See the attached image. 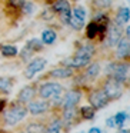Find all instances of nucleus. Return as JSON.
<instances>
[{"instance_id": "f257e3e1", "label": "nucleus", "mask_w": 130, "mask_h": 133, "mask_svg": "<svg viewBox=\"0 0 130 133\" xmlns=\"http://www.w3.org/2000/svg\"><path fill=\"white\" fill-rule=\"evenodd\" d=\"M4 115H3V122L6 126L12 127L16 126L19 122H22L27 115V109L24 104L22 103H13L12 106L9 107L7 110H3Z\"/></svg>"}, {"instance_id": "f03ea898", "label": "nucleus", "mask_w": 130, "mask_h": 133, "mask_svg": "<svg viewBox=\"0 0 130 133\" xmlns=\"http://www.w3.org/2000/svg\"><path fill=\"white\" fill-rule=\"evenodd\" d=\"M121 37H123V26L117 24L116 22L109 23L107 30H106V35H104V37H103L104 46L106 47H114Z\"/></svg>"}, {"instance_id": "7ed1b4c3", "label": "nucleus", "mask_w": 130, "mask_h": 133, "mask_svg": "<svg viewBox=\"0 0 130 133\" xmlns=\"http://www.w3.org/2000/svg\"><path fill=\"white\" fill-rule=\"evenodd\" d=\"M103 92L106 93L109 100H117L123 95V84L116 82L113 77H107L103 83Z\"/></svg>"}, {"instance_id": "20e7f679", "label": "nucleus", "mask_w": 130, "mask_h": 133, "mask_svg": "<svg viewBox=\"0 0 130 133\" xmlns=\"http://www.w3.org/2000/svg\"><path fill=\"white\" fill-rule=\"evenodd\" d=\"M63 93V86L56 82H46L39 87V96L42 99H52Z\"/></svg>"}, {"instance_id": "39448f33", "label": "nucleus", "mask_w": 130, "mask_h": 133, "mask_svg": "<svg viewBox=\"0 0 130 133\" xmlns=\"http://www.w3.org/2000/svg\"><path fill=\"white\" fill-rule=\"evenodd\" d=\"M47 64V60L44 57H33L32 60H29V64L24 69V77L26 79H33L39 72L44 70Z\"/></svg>"}, {"instance_id": "423d86ee", "label": "nucleus", "mask_w": 130, "mask_h": 133, "mask_svg": "<svg viewBox=\"0 0 130 133\" xmlns=\"http://www.w3.org/2000/svg\"><path fill=\"white\" fill-rule=\"evenodd\" d=\"M109 24H99L96 22H90L86 26V37L89 40H94V39H99V40H103L104 35H106V30Z\"/></svg>"}, {"instance_id": "0eeeda50", "label": "nucleus", "mask_w": 130, "mask_h": 133, "mask_svg": "<svg viewBox=\"0 0 130 133\" xmlns=\"http://www.w3.org/2000/svg\"><path fill=\"white\" fill-rule=\"evenodd\" d=\"M50 106H52V103H50L49 100H32L27 103L26 109H27V113H30V115L33 116H39V115H44V113L49 112Z\"/></svg>"}, {"instance_id": "6e6552de", "label": "nucleus", "mask_w": 130, "mask_h": 133, "mask_svg": "<svg viewBox=\"0 0 130 133\" xmlns=\"http://www.w3.org/2000/svg\"><path fill=\"white\" fill-rule=\"evenodd\" d=\"M89 102L92 104L93 109H103L109 104V99H107L106 93L103 92V89H94L89 96Z\"/></svg>"}, {"instance_id": "1a4fd4ad", "label": "nucleus", "mask_w": 130, "mask_h": 133, "mask_svg": "<svg viewBox=\"0 0 130 133\" xmlns=\"http://www.w3.org/2000/svg\"><path fill=\"white\" fill-rule=\"evenodd\" d=\"M110 77H113L116 82H119V83H121V84L126 83L127 79H129V63H127V62L116 63L114 70H113Z\"/></svg>"}, {"instance_id": "9d476101", "label": "nucleus", "mask_w": 130, "mask_h": 133, "mask_svg": "<svg viewBox=\"0 0 130 133\" xmlns=\"http://www.w3.org/2000/svg\"><path fill=\"white\" fill-rule=\"evenodd\" d=\"M81 99V92L80 90H69L67 93H64L63 99H61V106L63 109H70V107H76L79 104Z\"/></svg>"}, {"instance_id": "9b49d317", "label": "nucleus", "mask_w": 130, "mask_h": 133, "mask_svg": "<svg viewBox=\"0 0 130 133\" xmlns=\"http://www.w3.org/2000/svg\"><path fill=\"white\" fill-rule=\"evenodd\" d=\"M77 116H79V112L76 110V107H70V109H64L63 110V115H61V126H64L66 129L74 126L76 122H77Z\"/></svg>"}, {"instance_id": "f8f14e48", "label": "nucleus", "mask_w": 130, "mask_h": 133, "mask_svg": "<svg viewBox=\"0 0 130 133\" xmlns=\"http://www.w3.org/2000/svg\"><path fill=\"white\" fill-rule=\"evenodd\" d=\"M116 57L123 60V59H127L129 57V52H130V42H129V37H121L120 40L117 42L116 44Z\"/></svg>"}, {"instance_id": "ddd939ff", "label": "nucleus", "mask_w": 130, "mask_h": 133, "mask_svg": "<svg viewBox=\"0 0 130 133\" xmlns=\"http://www.w3.org/2000/svg\"><path fill=\"white\" fill-rule=\"evenodd\" d=\"M35 95H36L35 87L33 86H24L17 95V103L27 104L29 102H32L33 99H35Z\"/></svg>"}, {"instance_id": "4468645a", "label": "nucleus", "mask_w": 130, "mask_h": 133, "mask_svg": "<svg viewBox=\"0 0 130 133\" xmlns=\"http://www.w3.org/2000/svg\"><path fill=\"white\" fill-rule=\"evenodd\" d=\"M73 73H74V70L72 67L63 66V67H56V69L50 70L47 76L52 79H69L73 76Z\"/></svg>"}, {"instance_id": "2eb2a0df", "label": "nucleus", "mask_w": 130, "mask_h": 133, "mask_svg": "<svg viewBox=\"0 0 130 133\" xmlns=\"http://www.w3.org/2000/svg\"><path fill=\"white\" fill-rule=\"evenodd\" d=\"M130 20V9L127 6H121L119 7L117 13H116V17H114V22L120 26H124L127 24Z\"/></svg>"}, {"instance_id": "dca6fc26", "label": "nucleus", "mask_w": 130, "mask_h": 133, "mask_svg": "<svg viewBox=\"0 0 130 133\" xmlns=\"http://www.w3.org/2000/svg\"><path fill=\"white\" fill-rule=\"evenodd\" d=\"M94 53H96V47H94V44H92V43H86V44L80 46L77 50H76L74 56H79V57H90V59H92L93 56H94Z\"/></svg>"}, {"instance_id": "f3484780", "label": "nucleus", "mask_w": 130, "mask_h": 133, "mask_svg": "<svg viewBox=\"0 0 130 133\" xmlns=\"http://www.w3.org/2000/svg\"><path fill=\"white\" fill-rule=\"evenodd\" d=\"M99 73H100V63H99V62H93V63L90 62V63L87 64L86 72H84V77H86L87 80H94L99 76Z\"/></svg>"}, {"instance_id": "a211bd4d", "label": "nucleus", "mask_w": 130, "mask_h": 133, "mask_svg": "<svg viewBox=\"0 0 130 133\" xmlns=\"http://www.w3.org/2000/svg\"><path fill=\"white\" fill-rule=\"evenodd\" d=\"M16 84V80L13 77H9V76H2L0 77V92L2 93H10L13 89V86Z\"/></svg>"}, {"instance_id": "6ab92c4d", "label": "nucleus", "mask_w": 130, "mask_h": 133, "mask_svg": "<svg viewBox=\"0 0 130 133\" xmlns=\"http://www.w3.org/2000/svg\"><path fill=\"white\" fill-rule=\"evenodd\" d=\"M50 9L53 10L54 15H60L63 12H67V10H72L70 9V2L69 0H56L54 3H52V7Z\"/></svg>"}, {"instance_id": "aec40b11", "label": "nucleus", "mask_w": 130, "mask_h": 133, "mask_svg": "<svg viewBox=\"0 0 130 133\" xmlns=\"http://www.w3.org/2000/svg\"><path fill=\"white\" fill-rule=\"evenodd\" d=\"M56 39H57V35H56L54 30L52 29H46L42 32V43L43 44H47V46H50V44H53L56 42Z\"/></svg>"}, {"instance_id": "412c9836", "label": "nucleus", "mask_w": 130, "mask_h": 133, "mask_svg": "<svg viewBox=\"0 0 130 133\" xmlns=\"http://www.w3.org/2000/svg\"><path fill=\"white\" fill-rule=\"evenodd\" d=\"M72 16L74 19H77V20L83 22V23H86V17H87V12L86 9H84L83 6H76L74 9L72 10Z\"/></svg>"}, {"instance_id": "4be33fe9", "label": "nucleus", "mask_w": 130, "mask_h": 133, "mask_svg": "<svg viewBox=\"0 0 130 133\" xmlns=\"http://www.w3.org/2000/svg\"><path fill=\"white\" fill-rule=\"evenodd\" d=\"M61 122L60 119H53L46 126V133H60L61 132Z\"/></svg>"}, {"instance_id": "5701e85b", "label": "nucleus", "mask_w": 130, "mask_h": 133, "mask_svg": "<svg viewBox=\"0 0 130 133\" xmlns=\"http://www.w3.org/2000/svg\"><path fill=\"white\" fill-rule=\"evenodd\" d=\"M2 56L4 57H16L17 56V47L13 44H4L2 46Z\"/></svg>"}, {"instance_id": "b1692460", "label": "nucleus", "mask_w": 130, "mask_h": 133, "mask_svg": "<svg viewBox=\"0 0 130 133\" xmlns=\"http://www.w3.org/2000/svg\"><path fill=\"white\" fill-rule=\"evenodd\" d=\"M94 110L96 109H93L92 106H81L79 115H80L84 120H90V119H93V117H94V115H96Z\"/></svg>"}, {"instance_id": "393cba45", "label": "nucleus", "mask_w": 130, "mask_h": 133, "mask_svg": "<svg viewBox=\"0 0 130 133\" xmlns=\"http://www.w3.org/2000/svg\"><path fill=\"white\" fill-rule=\"evenodd\" d=\"M26 46L29 47V49L32 50L33 53H36V52H40V50L43 49V46H44V44L42 43V40H40V39H30V40L26 43Z\"/></svg>"}, {"instance_id": "a878e982", "label": "nucleus", "mask_w": 130, "mask_h": 133, "mask_svg": "<svg viewBox=\"0 0 130 133\" xmlns=\"http://www.w3.org/2000/svg\"><path fill=\"white\" fill-rule=\"evenodd\" d=\"M27 133H46V126L43 123H30L27 126Z\"/></svg>"}, {"instance_id": "bb28decb", "label": "nucleus", "mask_w": 130, "mask_h": 133, "mask_svg": "<svg viewBox=\"0 0 130 133\" xmlns=\"http://www.w3.org/2000/svg\"><path fill=\"white\" fill-rule=\"evenodd\" d=\"M129 119V115L127 112H119L114 115V122H116V126L117 127H124V122Z\"/></svg>"}, {"instance_id": "cd10ccee", "label": "nucleus", "mask_w": 130, "mask_h": 133, "mask_svg": "<svg viewBox=\"0 0 130 133\" xmlns=\"http://www.w3.org/2000/svg\"><path fill=\"white\" fill-rule=\"evenodd\" d=\"M24 3H26V0H6L7 7L13 10H22Z\"/></svg>"}, {"instance_id": "c85d7f7f", "label": "nucleus", "mask_w": 130, "mask_h": 133, "mask_svg": "<svg viewBox=\"0 0 130 133\" xmlns=\"http://www.w3.org/2000/svg\"><path fill=\"white\" fill-rule=\"evenodd\" d=\"M93 3H94V6L97 10H106L112 6L113 0H94Z\"/></svg>"}, {"instance_id": "c756f323", "label": "nucleus", "mask_w": 130, "mask_h": 133, "mask_svg": "<svg viewBox=\"0 0 130 133\" xmlns=\"http://www.w3.org/2000/svg\"><path fill=\"white\" fill-rule=\"evenodd\" d=\"M35 10H36V4L35 3H32V2H26V3L23 4V7H22V10L20 12L23 13V15H33L35 13Z\"/></svg>"}, {"instance_id": "7c9ffc66", "label": "nucleus", "mask_w": 130, "mask_h": 133, "mask_svg": "<svg viewBox=\"0 0 130 133\" xmlns=\"http://www.w3.org/2000/svg\"><path fill=\"white\" fill-rule=\"evenodd\" d=\"M33 55L35 53L32 52V50L29 49V47L24 44V47L22 49V53H20V57H22V60H24V62H29V60H32L33 59Z\"/></svg>"}, {"instance_id": "2f4dec72", "label": "nucleus", "mask_w": 130, "mask_h": 133, "mask_svg": "<svg viewBox=\"0 0 130 133\" xmlns=\"http://www.w3.org/2000/svg\"><path fill=\"white\" fill-rule=\"evenodd\" d=\"M69 26L73 27L74 30H81L84 27V23H83V22H80V20H77V19H74L72 16V17H70V22H69Z\"/></svg>"}, {"instance_id": "473e14b6", "label": "nucleus", "mask_w": 130, "mask_h": 133, "mask_svg": "<svg viewBox=\"0 0 130 133\" xmlns=\"http://www.w3.org/2000/svg\"><path fill=\"white\" fill-rule=\"evenodd\" d=\"M70 17H72V10H67V12H63L59 15V19H60V22L63 24H69Z\"/></svg>"}, {"instance_id": "72a5a7b5", "label": "nucleus", "mask_w": 130, "mask_h": 133, "mask_svg": "<svg viewBox=\"0 0 130 133\" xmlns=\"http://www.w3.org/2000/svg\"><path fill=\"white\" fill-rule=\"evenodd\" d=\"M54 16L56 15L53 13V10L50 9V7H49V9H44L43 12H42V19H44V20H47V22L53 20V17H54Z\"/></svg>"}, {"instance_id": "f704fd0d", "label": "nucleus", "mask_w": 130, "mask_h": 133, "mask_svg": "<svg viewBox=\"0 0 130 133\" xmlns=\"http://www.w3.org/2000/svg\"><path fill=\"white\" fill-rule=\"evenodd\" d=\"M106 126L107 127H116V122H114V116H110L106 119Z\"/></svg>"}, {"instance_id": "c9c22d12", "label": "nucleus", "mask_w": 130, "mask_h": 133, "mask_svg": "<svg viewBox=\"0 0 130 133\" xmlns=\"http://www.w3.org/2000/svg\"><path fill=\"white\" fill-rule=\"evenodd\" d=\"M6 104H7V102L4 100V99H0V112H3V110H4Z\"/></svg>"}, {"instance_id": "e433bc0d", "label": "nucleus", "mask_w": 130, "mask_h": 133, "mask_svg": "<svg viewBox=\"0 0 130 133\" xmlns=\"http://www.w3.org/2000/svg\"><path fill=\"white\" fill-rule=\"evenodd\" d=\"M87 133H103V132H101V130L99 129V127H92V129H90Z\"/></svg>"}, {"instance_id": "4c0bfd02", "label": "nucleus", "mask_w": 130, "mask_h": 133, "mask_svg": "<svg viewBox=\"0 0 130 133\" xmlns=\"http://www.w3.org/2000/svg\"><path fill=\"white\" fill-rule=\"evenodd\" d=\"M117 133H130V130L127 129H124V127H119V130H117Z\"/></svg>"}, {"instance_id": "58836bf2", "label": "nucleus", "mask_w": 130, "mask_h": 133, "mask_svg": "<svg viewBox=\"0 0 130 133\" xmlns=\"http://www.w3.org/2000/svg\"><path fill=\"white\" fill-rule=\"evenodd\" d=\"M54 2H56V0H46L47 4H52V3H54Z\"/></svg>"}, {"instance_id": "ea45409f", "label": "nucleus", "mask_w": 130, "mask_h": 133, "mask_svg": "<svg viewBox=\"0 0 130 133\" xmlns=\"http://www.w3.org/2000/svg\"><path fill=\"white\" fill-rule=\"evenodd\" d=\"M77 133H86V132H77Z\"/></svg>"}, {"instance_id": "a19ab883", "label": "nucleus", "mask_w": 130, "mask_h": 133, "mask_svg": "<svg viewBox=\"0 0 130 133\" xmlns=\"http://www.w3.org/2000/svg\"><path fill=\"white\" fill-rule=\"evenodd\" d=\"M73 2H79V0H73Z\"/></svg>"}, {"instance_id": "79ce46f5", "label": "nucleus", "mask_w": 130, "mask_h": 133, "mask_svg": "<svg viewBox=\"0 0 130 133\" xmlns=\"http://www.w3.org/2000/svg\"><path fill=\"white\" fill-rule=\"evenodd\" d=\"M19 133H24V132H19Z\"/></svg>"}]
</instances>
